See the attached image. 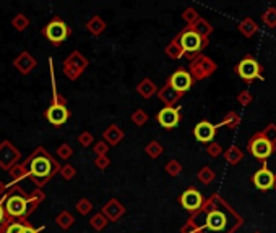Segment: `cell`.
<instances>
[{"label": "cell", "instance_id": "1", "mask_svg": "<svg viewBox=\"0 0 276 233\" xmlns=\"http://www.w3.org/2000/svg\"><path fill=\"white\" fill-rule=\"evenodd\" d=\"M25 162L28 164V169H30V180L34 183L37 189H43V186L48 185L50 178H54L59 174L60 167H62L59 164V160L54 159L43 146L36 147L26 157Z\"/></svg>", "mask_w": 276, "mask_h": 233}, {"label": "cell", "instance_id": "2", "mask_svg": "<svg viewBox=\"0 0 276 233\" xmlns=\"http://www.w3.org/2000/svg\"><path fill=\"white\" fill-rule=\"evenodd\" d=\"M5 201H3V207H5L7 216L13 218V220H23L26 217V191L18 185L7 186L5 191Z\"/></svg>", "mask_w": 276, "mask_h": 233}, {"label": "cell", "instance_id": "3", "mask_svg": "<svg viewBox=\"0 0 276 233\" xmlns=\"http://www.w3.org/2000/svg\"><path fill=\"white\" fill-rule=\"evenodd\" d=\"M176 37L177 41H179L182 50H184V57L187 60H190V62L198 57V55L202 54V50L207 47L210 43L208 39H203V37H200L195 31H192L189 26H185Z\"/></svg>", "mask_w": 276, "mask_h": 233}, {"label": "cell", "instance_id": "4", "mask_svg": "<svg viewBox=\"0 0 276 233\" xmlns=\"http://www.w3.org/2000/svg\"><path fill=\"white\" fill-rule=\"evenodd\" d=\"M43 34L50 44L59 47L64 41H67L72 36V28L65 23L60 16H54L48 25L43 28Z\"/></svg>", "mask_w": 276, "mask_h": 233}, {"label": "cell", "instance_id": "5", "mask_svg": "<svg viewBox=\"0 0 276 233\" xmlns=\"http://www.w3.org/2000/svg\"><path fill=\"white\" fill-rule=\"evenodd\" d=\"M88 65H90V62H88V58L85 55L81 52H78V50H73V52L64 60L62 73L70 81H77L83 74V72L88 68Z\"/></svg>", "mask_w": 276, "mask_h": 233}, {"label": "cell", "instance_id": "6", "mask_svg": "<svg viewBox=\"0 0 276 233\" xmlns=\"http://www.w3.org/2000/svg\"><path fill=\"white\" fill-rule=\"evenodd\" d=\"M234 72L239 74V78L245 83H252L255 80H263V68L252 55H245L239 63L236 65Z\"/></svg>", "mask_w": 276, "mask_h": 233}, {"label": "cell", "instance_id": "7", "mask_svg": "<svg viewBox=\"0 0 276 233\" xmlns=\"http://www.w3.org/2000/svg\"><path fill=\"white\" fill-rule=\"evenodd\" d=\"M216 68H218L216 63H214L211 58L207 57V55H203V54H200L195 60H192L190 62L187 72L190 73L192 80H194V83H195V81H202V80H205V78L211 76V74L216 72Z\"/></svg>", "mask_w": 276, "mask_h": 233}, {"label": "cell", "instance_id": "8", "mask_svg": "<svg viewBox=\"0 0 276 233\" xmlns=\"http://www.w3.org/2000/svg\"><path fill=\"white\" fill-rule=\"evenodd\" d=\"M276 146L271 144L268 139H265L261 136V133H257L255 136H252L247 143V151H249L255 159H259L261 162H265L271 154L275 152Z\"/></svg>", "mask_w": 276, "mask_h": 233}, {"label": "cell", "instance_id": "9", "mask_svg": "<svg viewBox=\"0 0 276 233\" xmlns=\"http://www.w3.org/2000/svg\"><path fill=\"white\" fill-rule=\"evenodd\" d=\"M177 201H179V204L185 209V211H189L190 214H195V212L202 211V207L205 204V198L198 189L194 188V186H190V188H187L184 193L180 194Z\"/></svg>", "mask_w": 276, "mask_h": 233}, {"label": "cell", "instance_id": "10", "mask_svg": "<svg viewBox=\"0 0 276 233\" xmlns=\"http://www.w3.org/2000/svg\"><path fill=\"white\" fill-rule=\"evenodd\" d=\"M20 160H21V152L20 149L13 146L12 141L5 139V141L0 143V169L8 172Z\"/></svg>", "mask_w": 276, "mask_h": 233}, {"label": "cell", "instance_id": "11", "mask_svg": "<svg viewBox=\"0 0 276 233\" xmlns=\"http://www.w3.org/2000/svg\"><path fill=\"white\" fill-rule=\"evenodd\" d=\"M167 85H169L176 92H179L180 96H184L187 91L194 86V80H192L190 73L185 68H177L174 73L167 78Z\"/></svg>", "mask_w": 276, "mask_h": 233}, {"label": "cell", "instance_id": "12", "mask_svg": "<svg viewBox=\"0 0 276 233\" xmlns=\"http://www.w3.org/2000/svg\"><path fill=\"white\" fill-rule=\"evenodd\" d=\"M207 212L205 216V228L210 232H223L227 227V216L224 214L221 209L214 207V209H203Z\"/></svg>", "mask_w": 276, "mask_h": 233}, {"label": "cell", "instance_id": "13", "mask_svg": "<svg viewBox=\"0 0 276 233\" xmlns=\"http://www.w3.org/2000/svg\"><path fill=\"white\" fill-rule=\"evenodd\" d=\"M156 122L164 130L176 128L180 122V107H162L156 115Z\"/></svg>", "mask_w": 276, "mask_h": 233}, {"label": "cell", "instance_id": "14", "mask_svg": "<svg viewBox=\"0 0 276 233\" xmlns=\"http://www.w3.org/2000/svg\"><path fill=\"white\" fill-rule=\"evenodd\" d=\"M216 131H218L216 125H213L211 122H208V120H202V122H198L195 125L194 136L198 143L210 144V143H213L214 136H216Z\"/></svg>", "mask_w": 276, "mask_h": 233}, {"label": "cell", "instance_id": "15", "mask_svg": "<svg viewBox=\"0 0 276 233\" xmlns=\"http://www.w3.org/2000/svg\"><path fill=\"white\" fill-rule=\"evenodd\" d=\"M70 110L67 105H52L46 110V120L54 125V127H62L64 123H67V120L70 118Z\"/></svg>", "mask_w": 276, "mask_h": 233}, {"label": "cell", "instance_id": "16", "mask_svg": "<svg viewBox=\"0 0 276 233\" xmlns=\"http://www.w3.org/2000/svg\"><path fill=\"white\" fill-rule=\"evenodd\" d=\"M273 181H275V174L266 165H263L261 169L257 170L254 176H252V183H254L255 188L260 191L273 189Z\"/></svg>", "mask_w": 276, "mask_h": 233}, {"label": "cell", "instance_id": "17", "mask_svg": "<svg viewBox=\"0 0 276 233\" xmlns=\"http://www.w3.org/2000/svg\"><path fill=\"white\" fill-rule=\"evenodd\" d=\"M101 214L107 218V222H117L119 218L124 217L125 207H124V204L119 201V199L112 198L101 207Z\"/></svg>", "mask_w": 276, "mask_h": 233}, {"label": "cell", "instance_id": "18", "mask_svg": "<svg viewBox=\"0 0 276 233\" xmlns=\"http://www.w3.org/2000/svg\"><path fill=\"white\" fill-rule=\"evenodd\" d=\"M36 58L32 57V55L30 52H21L18 57H15V60H13V67H15L18 72H20L21 74H30L32 70L36 68Z\"/></svg>", "mask_w": 276, "mask_h": 233}, {"label": "cell", "instance_id": "19", "mask_svg": "<svg viewBox=\"0 0 276 233\" xmlns=\"http://www.w3.org/2000/svg\"><path fill=\"white\" fill-rule=\"evenodd\" d=\"M125 138L124 130L119 127V125H109L106 128V131L102 133V141H104L107 146H117L122 139Z\"/></svg>", "mask_w": 276, "mask_h": 233}, {"label": "cell", "instance_id": "20", "mask_svg": "<svg viewBox=\"0 0 276 233\" xmlns=\"http://www.w3.org/2000/svg\"><path fill=\"white\" fill-rule=\"evenodd\" d=\"M44 199H46V193L43 189H37V188H34L32 193L26 194V217H30L31 214L41 206V203H43Z\"/></svg>", "mask_w": 276, "mask_h": 233}, {"label": "cell", "instance_id": "21", "mask_svg": "<svg viewBox=\"0 0 276 233\" xmlns=\"http://www.w3.org/2000/svg\"><path fill=\"white\" fill-rule=\"evenodd\" d=\"M156 94L162 101V104H166V107H174L177 102H179L180 97H182L179 92H176L169 85H167V83L161 87V89H158Z\"/></svg>", "mask_w": 276, "mask_h": 233}, {"label": "cell", "instance_id": "22", "mask_svg": "<svg viewBox=\"0 0 276 233\" xmlns=\"http://www.w3.org/2000/svg\"><path fill=\"white\" fill-rule=\"evenodd\" d=\"M8 175H10L12 181H10V185H7V186L16 185L18 181L23 178H30V169H28V164L25 160L18 162V164H15L10 170H8Z\"/></svg>", "mask_w": 276, "mask_h": 233}, {"label": "cell", "instance_id": "23", "mask_svg": "<svg viewBox=\"0 0 276 233\" xmlns=\"http://www.w3.org/2000/svg\"><path fill=\"white\" fill-rule=\"evenodd\" d=\"M135 91H137L143 99H151V97L158 92V87L151 80H149V78H145V80H142L137 85Z\"/></svg>", "mask_w": 276, "mask_h": 233}, {"label": "cell", "instance_id": "24", "mask_svg": "<svg viewBox=\"0 0 276 233\" xmlns=\"http://www.w3.org/2000/svg\"><path fill=\"white\" fill-rule=\"evenodd\" d=\"M106 28H107L106 21L102 20L99 15L91 16L86 23V29H88V32H91L93 36H101L102 32L106 31Z\"/></svg>", "mask_w": 276, "mask_h": 233}, {"label": "cell", "instance_id": "25", "mask_svg": "<svg viewBox=\"0 0 276 233\" xmlns=\"http://www.w3.org/2000/svg\"><path fill=\"white\" fill-rule=\"evenodd\" d=\"M189 28H190L192 31H195L200 37H203V39H208V36L213 32V26L210 25V23L205 20V18H202V16H200L198 20L194 23V25H190Z\"/></svg>", "mask_w": 276, "mask_h": 233}, {"label": "cell", "instance_id": "26", "mask_svg": "<svg viewBox=\"0 0 276 233\" xmlns=\"http://www.w3.org/2000/svg\"><path fill=\"white\" fill-rule=\"evenodd\" d=\"M224 159H226L227 164H231V165H236V164H239V162L244 159V152L241 151L239 147L236 146V144H232V146H229L226 151H224Z\"/></svg>", "mask_w": 276, "mask_h": 233}, {"label": "cell", "instance_id": "27", "mask_svg": "<svg viewBox=\"0 0 276 233\" xmlns=\"http://www.w3.org/2000/svg\"><path fill=\"white\" fill-rule=\"evenodd\" d=\"M239 31L242 32V36L252 37L257 34V31H259V25H257L252 18H244V20L239 23Z\"/></svg>", "mask_w": 276, "mask_h": 233}, {"label": "cell", "instance_id": "28", "mask_svg": "<svg viewBox=\"0 0 276 233\" xmlns=\"http://www.w3.org/2000/svg\"><path fill=\"white\" fill-rule=\"evenodd\" d=\"M164 52H166L167 57L172 58V60H179V58L184 57V50H182L179 41H177V37H174V39H172L171 43L166 45Z\"/></svg>", "mask_w": 276, "mask_h": 233}, {"label": "cell", "instance_id": "29", "mask_svg": "<svg viewBox=\"0 0 276 233\" xmlns=\"http://www.w3.org/2000/svg\"><path fill=\"white\" fill-rule=\"evenodd\" d=\"M241 125V116L237 112H234L231 110L229 114H226V116L223 118V122L216 125V127H227L229 130H234V128H237Z\"/></svg>", "mask_w": 276, "mask_h": 233}, {"label": "cell", "instance_id": "30", "mask_svg": "<svg viewBox=\"0 0 276 233\" xmlns=\"http://www.w3.org/2000/svg\"><path fill=\"white\" fill-rule=\"evenodd\" d=\"M145 152H146V156L149 159H158L160 156H162L164 147H162V144L158 141H149L146 146H145Z\"/></svg>", "mask_w": 276, "mask_h": 233}, {"label": "cell", "instance_id": "31", "mask_svg": "<svg viewBox=\"0 0 276 233\" xmlns=\"http://www.w3.org/2000/svg\"><path fill=\"white\" fill-rule=\"evenodd\" d=\"M55 223H57L62 230H68V228L75 223V217L68 211H62L57 217H55Z\"/></svg>", "mask_w": 276, "mask_h": 233}, {"label": "cell", "instance_id": "32", "mask_svg": "<svg viewBox=\"0 0 276 233\" xmlns=\"http://www.w3.org/2000/svg\"><path fill=\"white\" fill-rule=\"evenodd\" d=\"M196 178H198L200 183L210 185V183H213L214 178H216V174L213 172L211 167H202V169L198 170V174H196Z\"/></svg>", "mask_w": 276, "mask_h": 233}, {"label": "cell", "instance_id": "33", "mask_svg": "<svg viewBox=\"0 0 276 233\" xmlns=\"http://www.w3.org/2000/svg\"><path fill=\"white\" fill-rule=\"evenodd\" d=\"M12 26L20 32L25 31L26 28L30 26V18H28L25 13H18V15H15V18L12 20Z\"/></svg>", "mask_w": 276, "mask_h": 233}, {"label": "cell", "instance_id": "34", "mask_svg": "<svg viewBox=\"0 0 276 233\" xmlns=\"http://www.w3.org/2000/svg\"><path fill=\"white\" fill-rule=\"evenodd\" d=\"M90 225L95 228L96 232H101V230H104L106 225H107V218L102 216L101 212H97L90 218Z\"/></svg>", "mask_w": 276, "mask_h": 233}, {"label": "cell", "instance_id": "35", "mask_svg": "<svg viewBox=\"0 0 276 233\" xmlns=\"http://www.w3.org/2000/svg\"><path fill=\"white\" fill-rule=\"evenodd\" d=\"M261 21H263L265 26L268 28H276V8L270 7L263 15H261Z\"/></svg>", "mask_w": 276, "mask_h": 233}, {"label": "cell", "instance_id": "36", "mask_svg": "<svg viewBox=\"0 0 276 233\" xmlns=\"http://www.w3.org/2000/svg\"><path fill=\"white\" fill-rule=\"evenodd\" d=\"M28 222H30L28 218H23V220H13L12 223H8V227L5 228V233H23Z\"/></svg>", "mask_w": 276, "mask_h": 233}, {"label": "cell", "instance_id": "37", "mask_svg": "<svg viewBox=\"0 0 276 233\" xmlns=\"http://www.w3.org/2000/svg\"><path fill=\"white\" fill-rule=\"evenodd\" d=\"M75 209H77V212L80 214V216H88L91 211H93V204L90 199L86 198H81L80 201L77 203V206H75Z\"/></svg>", "mask_w": 276, "mask_h": 233}, {"label": "cell", "instance_id": "38", "mask_svg": "<svg viewBox=\"0 0 276 233\" xmlns=\"http://www.w3.org/2000/svg\"><path fill=\"white\" fill-rule=\"evenodd\" d=\"M130 118H132V122L137 125V127H143V125L148 122V114L143 109H137Z\"/></svg>", "mask_w": 276, "mask_h": 233}, {"label": "cell", "instance_id": "39", "mask_svg": "<svg viewBox=\"0 0 276 233\" xmlns=\"http://www.w3.org/2000/svg\"><path fill=\"white\" fill-rule=\"evenodd\" d=\"M198 18H200L198 12H196L195 8H192V7L185 8L184 13H182V20H184V21L187 23V26L194 25V23H195L196 20H198Z\"/></svg>", "mask_w": 276, "mask_h": 233}, {"label": "cell", "instance_id": "40", "mask_svg": "<svg viewBox=\"0 0 276 233\" xmlns=\"http://www.w3.org/2000/svg\"><path fill=\"white\" fill-rule=\"evenodd\" d=\"M55 154L59 156V159H62V160H68L70 157L73 156V149L70 144L67 143H64V144H60V146L57 147V151H55Z\"/></svg>", "mask_w": 276, "mask_h": 233}, {"label": "cell", "instance_id": "41", "mask_svg": "<svg viewBox=\"0 0 276 233\" xmlns=\"http://www.w3.org/2000/svg\"><path fill=\"white\" fill-rule=\"evenodd\" d=\"M59 174H60V176H62L64 180L70 181V180L75 178V175H77V169H75L72 164H65V165L60 167Z\"/></svg>", "mask_w": 276, "mask_h": 233}, {"label": "cell", "instance_id": "42", "mask_svg": "<svg viewBox=\"0 0 276 233\" xmlns=\"http://www.w3.org/2000/svg\"><path fill=\"white\" fill-rule=\"evenodd\" d=\"M5 201V199H3ZM3 201H0V233H5V228L8 227V223L13 222V218L7 216L5 207H3Z\"/></svg>", "mask_w": 276, "mask_h": 233}, {"label": "cell", "instance_id": "43", "mask_svg": "<svg viewBox=\"0 0 276 233\" xmlns=\"http://www.w3.org/2000/svg\"><path fill=\"white\" fill-rule=\"evenodd\" d=\"M260 133L265 139H268L271 144H275L276 146V125L275 123H270L268 127H266L265 130H261Z\"/></svg>", "mask_w": 276, "mask_h": 233}, {"label": "cell", "instance_id": "44", "mask_svg": "<svg viewBox=\"0 0 276 233\" xmlns=\"http://www.w3.org/2000/svg\"><path fill=\"white\" fill-rule=\"evenodd\" d=\"M166 172H167V174H169L171 176H177V175H180V172H182V165H180V162H179V160H176V159H171V160L166 164Z\"/></svg>", "mask_w": 276, "mask_h": 233}, {"label": "cell", "instance_id": "45", "mask_svg": "<svg viewBox=\"0 0 276 233\" xmlns=\"http://www.w3.org/2000/svg\"><path fill=\"white\" fill-rule=\"evenodd\" d=\"M77 141L80 143L83 147H88L95 143V136H93V133H90V131H81L80 134H78Z\"/></svg>", "mask_w": 276, "mask_h": 233}, {"label": "cell", "instance_id": "46", "mask_svg": "<svg viewBox=\"0 0 276 233\" xmlns=\"http://www.w3.org/2000/svg\"><path fill=\"white\" fill-rule=\"evenodd\" d=\"M207 154L210 157H213V159H216V157H219L223 154V147L219 146L218 143H210L208 146H207Z\"/></svg>", "mask_w": 276, "mask_h": 233}, {"label": "cell", "instance_id": "47", "mask_svg": "<svg viewBox=\"0 0 276 233\" xmlns=\"http://www.w3.org/2000/svg\"><path fill=\"white\" fill-rule=\"evenodd\" d=\"M93 151H95L96 156H107L109 152V146L104 141H96L95 146H93Z\"/></svg>", "mask_w": 276, "mask_h": 233}, {"label": "cell", "instance_id": "48", "mask_svg": "<svg viewBox=\"0 0 276 233\" xmlns=\"http://www.w3.org/2000/svg\"><path fill=\"white\" fill-rule=\"evenodd\" d=\"M95 165H96V169H99V170H106L107 167L111 165V159L107 156H96V159H95Z\"/></svg>", "mask_w": 276, "mask_h": 233}, {"label": "cell", "instance_id": "49", "mask_svg": "<svg viewBox=\"0 0 276 233\" xmlns=\"http://www.w3.org/2000/svg\"><path fill=\"white\" fill-rule=\"evenodd\" d=\"M252 99H254V97H252L249 91H242L241 94L237 96V102H239L242 107H247L249 104H252Z\"/></svg>", "mask_w": 276, "mask_h": 233}, {"label": "cell", "instance_id": "50", "mask_svg": "<svg viewBox=\"0 0 276 233\" xmlns=\"http://www.w3.org/2000/svg\"><path fill=\"white\" fill-rule=\"evenodd\" d=\"M43 230H44V227L34 228V227L31 225V222H28V223H26V227H25V232H23V233H41Z\"/></svg>", "mask_w": 276, "mask_h": 233}, {"label": "cell", "instance_id": "51", "mask_svg": "<svg viewBox=\"0 0 276 233\" xmlns=\"http://www.w3.org/2000/svg\"><path fill=\"white\" fill-rule=\"evenodd\" d=\"M5 191H7V185H3L2 181H0V201H3L7 196H5Z\"/></svg>", "mask_w": 276, "mask_h": 233}, {"label": "cell", "instance_id": "52", "mask_svg": "<svg viewBox=\"0 0 276 233\" xmlns=\"http://www.w3.org/2000/svg\"><path fill=\"white\" fill-rule=\"evenodd\" d=\"M273 189H276V174H275V181H273Z\"/></svg>", "mask_w": 276, "mask_h": 233}]
</instances>
